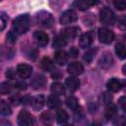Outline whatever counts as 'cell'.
<instances>
[{
	"instance_id": "obj_40",
	"label": "cell",
	"mask_w": 126,
	"mask_h": 126,
	"mask_svg": "<svg viewBox=\"0 0 126 126\" xmlns=\"http://www.w3.org/2000/svg\"><path fill=\"white\" fill-rule=\"evenodd\" d=\"M11 101H12V103H13V104L17 105V104H19V102H21V101H22V99H21L19 96L14 95V96H12V97H11Z\"/></svg>"
},
{
	"instance_id": "obj_41",
	"label": "cell",
	"mask_w": 126,
	"mask_h": 126,
	"mask_svg": "<svg viewBox=\"0 0 126 126\" xmlns=\"http://www.w3.org/2000/svg\"><path fill=\"white\" fill-rule=\"evenodd\" d=\"M6 76L9 78V79H14V76H15V74H14V71L10 68V69H8L7 70V72H6Z\"/></svg>"
},
{
	"instance_id": "obj_9",
	"label": "cell",
	"mask_w": 126,
	"mask_h": 126,
	"mask_svg": "<svg viewBox=\"0 0 126 126\" xmlns=\"http://www.w3.org/2000/svg\"><path fill=\"white\" fill-rule=\"evenodd\" d=\"M93 39H94V37H93L92 32L83 33V34L80 36V38H79V45H80V47H82V48H87V47H89V46L92 44Z\"/></svg>"
},
{
	"instance_id": "obj_3",
	"label": "cell",
	"mask_w": 126,
	"mask_h": 126,
	"mask_svg": "<svg viewBox=\"0 0 126 126\" xmlns=\"http://www.w3.org/2000/svg\"><path fill=\"white\" fill-rule=\"evenodd\" d=\"M36 20H37V23L44 27V28H51L53 26V23H54V20H53V17L50 13L48 12H40L37 14L36 16Z\"/></svg>"
},
{
	"instance_id": "obj_11",
	"label": "cell",
	"mask_w": 126,
	"mask_h": 126,
	"mask_svg": "<svg viewBox=\"0 0 126 126\" xmlns=\"http://www.w3.org/2000/svg\"><path fill=\"white\" fill-rule=\"evenodd\" d=\"M80 32V28L78 27H69V28H66L62 31V35L65 37V38H74L78 35Z\"/></svg>"
},
{
	"instance_id": "obj_21",
	"label": "cell",
	"mask_w": 126,
	"mask_h": 126,
	"mask_svg": "<svg viewBox=\"0 0 126 126\" xmlns=\"http://www.w3.org/2000/svg\"><path fill=\"white\" fill-rule=\"evenodd\" d=\"M68 119H69V116H68V114H67V112L65 110L59 109L56 112V121L59 124H65V123H67Z\"/></svg>"
},
{
	"instance_id": "obj_35",
	"label": "cell",
	"mask_w": 126,
	"mask_h": 126,
	"mask_svg": "<svg viewBox=\"0 0 126 126\" xmlns=\"http://www.w3.org/2000/svg\"><path fill=\"white\" fill-rule=\"evenodd\" d=\"M101 98H102L103 103H109V102H110V100L112 99V96H111V94H108L104 93V94H102Z\"/></svg>"
},
{
	"instance_id": "obj_43",
	"label": "cell",
	"mask_w": 126,
	"mask_h": 126,
	"mask_svg": "<svg viewBox=\"0 0 126 126\" xmlns=\"http://www.w3.org/2000/svg\"><path fill=\"white\" fill-rule=\"evenodd\" d=\"M87 2L90 6H94V5H96L98 3V0H87Z\"/></svg>"
},
{
	"instance_id": "obj_19",
	"label": "cell",
	"mask_w": 126,
	"mask_h": 126,
	"mask_svg": "<svg viewBox=\"0 0 126 126\" xmlns=\"http://www.w3.org/2000/svg\"><path fill=\"white\" fill-rule=\"evenodd\" d=\"M115 53L119 59H125L126 58V46L122 42L117 43L115 45Z\"/></svg>"
},
{
	"instance_id": "obj_6",
	"label": "cell",
	"mask_w": 126,
	"mask_h": 126,
	"mask_svg": "<svg viewBox=\"0 0 126 126\" xmlns=\"http://www.w3.org/2000/svg\"><path fill=\"white\" fill-rule=\"evenodd\" d=\"M77 20V14L73 10H67L65 11L61 17H60V24L62 25H68L71 23H74Z\"/></svg>"
},
{
	"instance_id": "obj_8",
	"label": "cell",
	"mask_w": 126,
	"mask_h": 126,
	"mask_svg": "<svg viewBox=\"0 0 126 126\" xmlns=\"http://www.w3.org/2000/svg\"><path fill=\"white\" fill-rule=\"evenodd\" d=\"M32 66H30L28 64H20L17 67V74L23 79L29 78L32 74Z\"/></svg>"
},
{
	"instance_id": "obj_7",
	"label": "cell",
	"mask_w": 126,
	"mask_h": 126,
	"mask_svg": "<svg viewBox=\"0 0 126 126\" xmlns=\"http://www.w3.org/2000/svg\"><path fill=\"white\" fill-rule=\"evenodd\" d=\"M67 71L72 76H78V75H81L84 72V67L79 62H72L68 65Z\"/></svg>"
},
{
	"instance_id": "obj_13",
	"label": "cell",
	"mask_w": 126,
	"mask_h": 126,
	"mask_svg": "<svg viewBox=\"0 0 126 126\" xmlns=\"http://www.w3.org/2000/svg\"><path fill=\"white\" fill-rule=\"evenodd\" d=\"M33 38L40 45H45L48 42V35L40 31H36L33 32Z\"/></svg>"
},
{
	"instance_id": "obj_27",
	"label": "cell",
	"mask_w": 126,
	"mask_h": 126,
	"mask_svg": "<svg viewBox=\"0 0 126 126\" xmlns=\"http://www.w3.org/2000/svg\"><path fill=\"white\" fill-rule=\"evenodd\" d=\"M73 6L81 11H85L89 8V4L87 2V0H74V3H73Z\"/></svg>"
},
{
	"instance_id": "obj_20",
	"label": "cell",
	"mask_w": 126,
	"mask_h": 126,
	"mask_svg": "<svg viewBox=\"0 0 126 126\" xmlns=\"http://www.w3.org/2000/svg\"><path fill=\"white\" fill-rule=\"evenodd\" d=\"M50 90H51L52 94H54L56 95H61V94H64V93H65V88L60 83H53L50 87Z\"/></svg>"
},
{
	"instance_id": "obj_42",
	"label": "cell",
	"mask_w": 126,
	"mask_h": 126,
	"mask_svg": "<svg viewBox=\"0 0 126 126\" xmlns=\"http://www.w3.org/2000/svg\"><path fill=\"white\" fill-rule=\"evenodd\" d=\"M0 20H1V31H3L4 30V28H5V24H6V20L3 18V16H1V18H0Z\"/></svg>"
},
{
	"instance_id": "obj_36",
	"label": "cell",
	"mask_w": 126,
	"mask_h": 126,
	"mask_svg": "<svg viewBox=\"0 0 126 126\" xmlns=\"http://www.w3.org/2000/svg\"><path fill=\"white\" fill-rule=\"evenodd\" d=\"M32 100H33V98H32V97L29 96V95H27V96H25L24 98H22V102H23L25 105L32 104Z\"/></svg>"
},
{
	"instance_id": "obj_12",
	"label": "cell",
	"mask_w": 126,
	"mask_h": 126,
	"mask_svg": "<svg viewBox=\"0 0 126 126\" xmlns=\"http://www.w3.org/2000/svg\"><path fill=\"white\" fill-rule=\"evenodd\" d=\"M106 87H107V90L109 92H112V93H117L118 91H120L122 85H121V82L116 79V78H112L110 79L107 84H106Z\"/></svg>"
},
{
	"instance_id": "obj_2",
	"label": "cell",
	"mask_w": 126,
	"mask_h": 126,
	"mask_svg": "<svg viewBox=\"0 0 126 126\" xmlns=\"http://www.w3.org/2000/svg\"><path fill=\"white\" fill-rule=\"evenodd\" d=\"M99 17H100V21L102 24L104 25H112L114 24V21H115V16H114V13L112 12V10L108 7H104L100 10L99 12Z\"/></svg>"
},
{
	"instance_id": "obj_17",
	"label": "cell",
	"mask_w": 126,
	"mask_h": 126,
	"mask_svg": "<svg viewBox=\"0 0 126 126\" xmlns=\"http://www.w3.org/2000/svg\"><path fill=\"white\" fill-rule=\"evenodd\" d=\"M47 105L50 108H57L61 105V100L59 99V97L56 94H52L50 96H48L47 98Z\"/></svg>"
},
{
	"instance_id": "obj_18",
	"label": "cell",
	"mask_w": 126,
	"mask_h": 126,
	"mask_svg": "<svg viewBox=\"0 0 126 126\" xmlns=\"http://www.w3.org/2000/svg\"><path fill=\"white\" fill-rule=\"evenodd\" d=\"M44 102H45V99H44V96L42 94H39L37 96H35L32 100V107L34 110H39L43 107L44 105Z\"/></svg>"
},
{
	"instance_id": "obj_33",
	"label": "cell",
	"mask_w": 126,
	"mask_h": 126,
	"mask_svg": "<svg viewBox=\"0 0 126 126\" xmlns=\"http://www.w3.org/2000/svg\"><path fill=\"white\" fill-rule=\"evenodd\" d=\"M118 27L122 30L126 29V16L125 15H122L118 18Z\"/></svg>"
},
{
	"instance_id": "obj_10",
	"label": "cell",
	"mask_w": 126,
	"mask_h": 126,
	"mask_svg": "<svg viewBox=\"0 0 126 126\" xmlns=\"http://www.w3.org/2000/svg\"><path fill=\"white\" fill-rule=\"evenodd\" d=\"M65 85L67 87V89L70 91V92H75L79 89L80 87V80L76 77H69L66 79L65 81Z\"/></svg>"
},
{
	"instance_id": "obj_38",
	"label": "cell",
	"mask_w": 126,
	"mask_h": 126,
	"mask_svg": "<svg viewBox=\"0 0 126 126\" xmlns=\"http://www.w3.org/2000/svg\"><path fill=\"white\" fill-rule=\"evenodd\" d=\"M15 87L17 88V89H19V90H26V88H27V84L25 83V82H17L16 84H15Z\"/></svg>"
},
{
	"instance_id": "obj_4",
	"label": "cell",
	"mask_w": 126,
	"mask_h": 126,
	"mask_svg": "<svg viewBox=\"0 0 126 126\" xmlns=\"http://www.w3.org/2000/svg\"><path fill=\"white\" fill-rule=\"evenodd\" d=\"M114 32L107 28H100L98 30V38L102 43L109 44L114 39Z\"/></svg>"
},
{
	"instance_id": "obj_15",
	"label": "cell",
	"mask_w": 126,
	"mask_h": 126,
	"mask_svg": "<svg viewBox=\"0 0 126 126\" xmlns=\"http://www.w3.org/2000/svg\"><path fill=\"white\" fill-rule=\"evenodd\" d=\"M54 60L58 65H65L68 61V55L63 50H58L54 54Z\"/></svg>"
},
{
	"instance_id": "obj_34",
	"label": "cell",
	"mask_w": 126,
	"mask_h": 126,
	"mask_svg": "<svg viewBox=\"0 0 126 126\" xmlns=\"http://www.w3.org/2000/svg\"><path fill=\"white\" fill-rule=\"evenodd\" d=\"M68 55H69L70 57H72V58H76V57L78 56V49H77V47L72 46L71 48H69V50H68Z\"/></svg>"
},
{
	"instance_id": "obj_31",
	"label": "cell",
	"mask_w": 126,
	"mask_h": 126,
	"mask_svg": "<svg viewBox=\"0 0 126 126\" xmlns=\"http://www.w3.org/2000/svg\"><path fill=\"white\" fill-rule=\"evenodd\" d=\"M114 6L117 10L124 11V10H126V0H115Z\"/></svg>"
},
{
	"instance_id": "obj_28",
	"label": "cell",
	"mask_w": 126,
	"mask_h": 126,
	"mask_svg": "<svg viewBox=\"0 0 126 126\" xmlns=\"http://www.w3.org/2000/svg\"><path fill=\"white\" fill-rule=\"evenodd\" d=\"M96 51H97V48H96V47L89 49V50L84 54V60H85L87 63H90V62L94 59V57Z\"/></svg>"
},
{
	"instance_id": "obj_39",
	"label": "cell",
	"mask_w": 126,
	"mask_h": 126,
	"mask_svg": "<svg viewBox=\"0 0 126 126\" xmlns=\"http://www.w3.org/2000/svg\"><path fill=\"white\" fill-rule=\"evenodd\" d=\"M51 76L53 79H59L61 77V73L59 70H56V69H53L51 71Z\"/></svg>"
},
{
	"instance_id": "obj_26",
	"label": "cell",
	"mask_w": 126,
	"mask_h": 126,
	"mask_svg": "<svg viewBox=\"0 0 126 126\" xmlns=\"http://www.w3.org/2000/svg\"><path fill=\"white\" fill-rule=\"evenodd\" d=\"M11 112H12V110H11V107L9 106V104L6 101L1 100V102H0V113L4 116H8V115L11 114Z\"/></svg>"
},
{
	"instance_id": "obj_29",
	"label": "cell",
	"mask_w": 126,
	"mask_h": 126,
	"mask_svg": "<svg viewBox=\"0 0 126 126\" xmlns=\"http://www.w3.org/2000/svg\"><path fill=\"white\" fill-rule=\"evenodd\" d=\"M12 90V86L10 83L8 82H3L1 85H0V93L2 94H6L8 93H10Z\"/></svg>"
},
{
	"instance_id": "obj_45",
	"label": "cell",
	"mask_w": 126,
	"mask_h": 126,
	"mask_svg": "<svg viewBox=\"0 0 126 126\" xmlns=\"http://www.w3.org/2000/svg\"><path fill=\"white\" fill-rule=\"evenodd\" d=\"M121 85H122V87L124 88V90L126 91V80H124V81L122 82V84H121Z\"/></svg>"
},
{
	"instance_id": "obj_37",
	"label": "cell",
	"mask_w": 126,
	"mask_h": 126,
	"mask_svg": "<svg viewBox=\"0 0 126 126\" xmlns=\"http://www.w3.org/2000/svg\"><path fill=\"white\" fill-rule=\"evenodd\" d=\"M119 105L124 111H126V96H121L119 98Z\"/></svg>"
},
{
	"instance_id": "obj_1",
	"label": "cell",
	"mask_w": 126,
	"mask_h": 126,
	"mask_svg": "<svg viewBox=\"0 0 126 126\" xmlns=\"http://www.w3.org/2000/svg\"><path fill=\"white\" fill-rule=\"evenodd\" d=\"M30 28V17L28 14L18 16L12 24V29L17 34H24Z\"/></svg>"
},
{
	"instance_id": "obj_23",
	"label": "cell",
	"mask_w": 126,
	"mask_h": 126,
	"mask_svg": "<svg viewBox=\"0 0 126 126\" xmlns=\"http://www.w3.org/2000/svg\"><path fill=\"white\" fill-rule=\"evenodd\" d=\"M65 103H66V105H67L70 109H72V110H75V109H77L78 107H80V106H79L78 99H77L75 96H69V97H67L66 100H65Z\"/></svg>"
},
{
	"instance_id": "obj_14",
	"label": "cell",
	"mask_w": 126,
	"mask_h": 126,
	"mask_svg": "<svg viewBox=\"0 0 126 126\" xmlns=\"http://www.w3.org/2000/svg\"><path fill=\"white\" fill-rule=\"evenodd\" d=\"M45 83H46L45 78H44L42 75H37V76H35V77L32 80L31 85H32V87L33 89L38 90V89L43 88V87L45 86Z\"/></svg>"
},
{
	"instance_id": "obj_5",
	"label": "cell",
	"mask_w": 126,
	"mask_h": 126,
	"mask_svg": "<svg viewBox=\"0 0 126 126\" xmlns=\"http://www.w3.org/2000/svg\"><path fill=\"white\" fill-rule=\"evenodd\" d=\"M18 123L21 126H30L33 124V118L27 110H21L18 115Z\"/></svg>"
},
{
	"instance_id": "obj_25",
	"label": "cell",
	"mask_w": 126,
	"mask_h": 126,
	"mask_svg": "<svg viewBox=\"0 0 126 126\" xmlns=\"http://www.w3.org/2000/svg\"><path fill=\"white\" fill-rule=\"evenodd\" d=\"M41 68L45 71H52L54 69V65L52 63V61L48 58V57H44L41 60Z\"/></svg>"
},
{
	"instance_id": "obj_32",
	"label": "cell",
	"mask_w": 126,
	"mask_h": 126,
	"mask_svg": "<svg viewBox=\"0 0 126 126\" xmlns=\"http://www.w3.org/2000/svg\"><path fill=\"white\" fill-rule=\"evenodd\" d=\"M16 40H17V33L14 31L9 32L8 34H7V41L11 42V43H14Z\"/></svg>"
},
{
	"instance_id": "obj_30",
	"label": "cell",
	"mask_w": 126,
	"mask_h": 126,
	"mask_svg": "<svg viewBox=\"0 0 126 126\" xmlns=\"http://www.w3.org/2000/svg\"><path fill=\"white\" fill-rule=\"evenodd\" d=\"M52 114L49 112V111H44L41 113L40 115V120L44 123H50L52 121Z\"/></svg>"
},
{
	"instance_id": "obj_44",
	"label": "cell",
	"mask_w": 126,
	"mask_h": 126,
	"mask_svg": "<svg viewBox=\"0 0 126 126\" xmlns=\"http://www.w3.org/2000/svg\"><path fill=\"white\" fill-rule=\"evenodd\" d=\"M122 73L126 76V64H124V65L122 66Z\"/></svg>"
},
{
	"instance_id": "obj_24",
	"label": "cell",
	"mask_w": 126,
	"mask_h": 126,
	"mask_svg": "<svg viewBox=\"0 0 126 126\" xmlns=\"http://www.w3.org/2000/svg\"><path fill=\"white\" fill-rule=\"evenodd\" d=\"M66 39H67V38H65L62 34L57 35V36L54 38V40H53V47L61 48V47H63V46H65L66 43H67V40H66Z\"/></svg>"
},
{
	"instance_id": "obj_16",
	"label": "cell",
	"mask_w": 126,
	"mask_h": 126,
	"mask_svg": "<svg viewBox=\"0 0 126 126\" xmlns=\"http://www.w3.org/2000/svg\"><path fill=\"white\" fill-rule=\"evenodd\" d=\"M112 63H113V59L111 57V54L109 53H105L99 60V65L102 68H108L112 65Z\"/></svg>"
},
{
	"instance_id": "obj_22",
	"label": "cell",
	"mask_w": 126,
	"mask_h": 126,
	"mask_svg": "<svg viewBox=\"0 0 126 126\" xmlns=\"http://www.w3.org/2000/svg\"><path fill=\"white\" fill-rule=\"evenodd\" d=\"M116 111H117V109H116V106H115L114 104H111V103L108 104V105L106 106V108H105V112H104V116H105V118H106L107 120L113 118L114 115L116 114Z\"/></svg>"
}]
</instances>
